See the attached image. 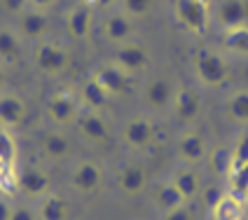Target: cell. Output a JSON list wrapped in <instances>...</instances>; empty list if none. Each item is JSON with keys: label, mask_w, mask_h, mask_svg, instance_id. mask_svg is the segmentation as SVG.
Returning <instances> with one entry per match:
<instances>
[{"label": "cell", "mask_w": 248, "mask_h": 220, "mask_svg": "<svg viewBox=\"0 0 248 220\" xmlns=\"http://www.w3.org/2000/svg\"><path fill=\"white\" fill-rule=\"evenodd\" d=\"M192 70L204 87H222L230 80V61L216 47H199L192 56Z\"/></svg>", "instance_id": "obj_1"}, {"label": "cell", "mask_w": 248, "mask_h": 220, "mask_svg": "<svg viewBox=\"0 0 248 220\" xmlns=\"http://www.w3.org/2000/svg\"><path fill=\"white\" fill-rule=\"evenodd\" d=\"M173 16L185 31L204 35L213 21L211 0H173Z\"/></svg>", "instance_id": "obj_2"}, {"label": "cell", "mask_w": 248, "mask_h": 220, "mask_svg": "<svg viewBox=\"0 0 248 220\" xmlns=\"http://www.w3.org/2000/svg\"><path fill=\"white\" fill-rule=\"evenodd\" d=\"M33 63L45 75H61L70 68V52L59 42L42 40L33 49Z\"/></svg>", "instance_id": "obj_3"}, {"label": "cell", "mask_w": 248, "mask_h": 220, "mask_svg": "<svg viewBox=\"0 0 248 220\" xmlns=\"http://www.w3.org/2000/svg\"><path fill=\"white\" fill-rule=\"evenodd\" d=\"M92 78L106 89V94L110 98L124 96V94L134 92V75H129L126 70H122L115 61L98 63L96 68L92 70Z\"/></svg>", "instance_id": "obj_4"}, {"label": "cell", "mask_w": 248, "mask_h": 220, "mask_svg": "<svg viewBox=\"0 0 248 220\" xmlns=\"http://www.w3.org/2000/svg\"><path fill=\"white\" fill-rule=\"evenodd\" d=\"M45 108H47V115H49V120L56 124V126H68V124H75L78 122V117H80V103H78V98L73 94V89H59L54 92L52 96L47 98V103H45Z\"/></svg>", "instance_id": "obj_5"}, {"label": "cell", "mask_w": 248, "mask_h": 220, "mask_svg": "<svg viewBox=\"0 0 248 220\" xmlns=\"http://www.w3.org/2000/svg\"><path fill=\"white\" fill-rule=\"evenodd\" d=\"M112 61H115L122 70H126L129 75H138V73H145V70L150 68L152 54H150V49H148L145 45L131 40V42L120 45V47H115Z\"/></svg>", "instance_id": "obj_6"}, {"label": "cell", "mask_w": 248, "mask_h": 220, "mask_svg": "<svg viewBox=\"0 0 248 220\" xmlns=\"http://www.w3.org/2000/svg\"><path fill=\"white\" fill-rule=\"evenodd\" d=\"M78 134L87 141V143H94V145H103V143H108L110 141V122L101 115V112H94V110H84L80 112V117H78Z\"/></svg>", "instance_id": "obj_7"}, {"label": "cell", "mask_w": 248, "mask_h": 220, "mask_svg": "<svg viewBox=\"0 0 248 220\" xmlns=\"http://www.w3.org/2000/svg\"><path fill=\"white\" fill-rule=\"evenodd\" d=\"M208 150H211V145H208L206 136L202 134V131H183L176 141V155H178V159H183L185 164H199V162H204L208 157Z\"/></svg>", "instance_id": "obj_8"}, {"label": "cell", "mask_w": 248, "mask_h": 220, "mask_svg": "<svg viewBox=\"0 0 248 220\" xmlns=\"http://www.w3.org/2000/svg\"><path fill=\"white\" fill-rule=\"evenodd\" d=\"M171 110L176 115V120L183 124H190L199 117V110H202V96L194 87H187V84H180L176 87V94H173V101H171Z\"/></svg>", "instance_id": "obj_9"}, {"label": "cell", "mask_w": 248, "mask_h": 220, "mask_svg": "<svg viewBox=\"0 0 248 220\" xmlns=\"http://www.w3.org/2000/svg\"><path fill=\"white\" fill-rule=\"evenodd\" d=\"M101 183H103V171H101V166H98L96 162H92V159L78 162V164L73 166V171H70V188H73L75 192L92 194L101 188Z\"/></svg>", "instance_id": "obj_10"}, {"label": "cell", "mask_w": 248, "mask_h": 220, "mask_svg": "<svg viewBox=\"0 0 248 220\" xmlns=\"http://www.w3.org/2000/svg\"><path fill=\"white\" fill-rule=\"evenodd\" d=\"M92 21H94V7L80 0L66 12V33L73 40H87L92 33Z\"/></svg>", "instance_id": "obj_11"}, {"label": "cell", "mask_w": 248, "mask_h": 220, "mask_svg": "<svg viewBox=\"0 0 248 220\" xmlns=\"http://www.w3.org/2000/svg\"><path fill=\"white\" fill-rule=\"evenodd\" d=\"M49 188H52V178L42 166L28 164L19 169V192L33 197V199H38V197L42 199L45 194H49Z\"/></svg>", "instance_id": "obj_12"}, {"label": "cell", "mask_w": 248, "mask_h": 220, "mask_svg": "<svg viewBox=\"0 0 248 220\" xmlns=\"http://www.w3.org/2000/svg\"><path fill=\"white\" fill-rule=\"evenodd\" d=\"M101 33H103V38L110 42V45L120 47L124 42L134 40L136 26H134V19L131 16H126L124 12H115L110 16H106V21L101 26Z\"/></svg>", "instance_id": "obj_13"}, {"label": "cell", "mask_w": 248, "mask_h": 220, "mask_svg": "<svg viewBox=\"0 0 248 220\" xmlns=\"http://www.w3.org/2000/svg\"><path fill=\"white\" fill-rule=\"evenodd\" d=\"M28 115L24 98L14 92H0V126L2 129H16L21 126Z\"/></svg>", "instance_id": "obj_14"}, {"label": "cell", "mask_w": 248, "mask_h": 220, "mask_svg": "<svg viewBox=\"0 0 248 220\" xmlns=\"http://www.w3.org/2000/svg\"><path fill=\"white\" fill-rule=\"evenodd\" d=\"M122 138L124 143L134 150H145L150 148L152 138H155V124L148 120V117H131L129 122L124 124L122 129Z\"/></svg>", "instance_id": "obj_15"}, {"label": "cell", "mask_w": 248, "mask_h": 220, "mask_svg": "<svg viewBox=\"0 0 248 220\" xmlns=\"http://www.w3.org/2000/svg\"><path fill=\"white\" fill-rule=\"evenodd\" d=\"M173 94H176V84L171 82L169 78H164V75L152 78L150 82L143 87V98H145L148 108H152V110L171 108Z\"/></svg>", "instance_id": "obj_16"}, {"label": "cell", "mask_w": 248, "mask_h": 220, "mask_svg": "<svg viewBox=\"0 0 248 220\" xmlns=\"http://www.w3.org/2000/svg\"><path fill=\"white\" fill-rule=\"evenodd\" d=\"M216 21L222 31L248 24V2L246 0H220L216 7Z\"/></svg>", "instance_id": "obj_17"}, {"label": "cell", "mask_w": 248, "mask_h": 220, "mask_svg": "<svg viewBox=\"0 0 248 220\" xmlns=\"http://www.w3.org/2000/svg\"><path fill=\"white\" fill-rule=\"evenodd\" d=\"M49 31V19L42 10L31 7L24 14H19V24H16V33L24 40H42Z\"/></svg>", "instance_id": "obj_18"}, {"label": "cell", "mask_w": 248, "mask_h": 220, "mask_svg": "<svg viewBox=\"0 0 248 220\" xmlns=\"http://www.w3.org/2000/svg\"><path fill=\"white\" fill-rule=\"evenodd\" d=\"M148 185V171L138 162H129L117 171V190L122 194H138Z\"/></svg>", "instance_id": "obj_19"}, {"label": "cell", "mask_w": 248, "mask_h": 220, "mask_svg": "<svg viewBox=\"0 0 248 220\" xmlns=\"http://www.w3.org/2000/svg\"><path fill=\"white\" fill-rule=\"evenodd\" d=\"M24 38L10 26H0V63L2 66H16L24 52Z\"/></svg>", "instance_id": "obj_20"}, {"label": "cell", "mask_w": 248, "mask_h": 220, "mask_svg": "<svg viewBox=\"0 0 248 220\" xmlns=\"http://www.w3.org/2000/svg\"><path fill=\"white\" fill-rule=\"evenodd\" d=\"M220 49L225 54L236 56V59H248V24L222 31Z\"/></svg>", "instance_id": "obj_21"}, {"label": "cell", "mask_w": 248, "mask_h": 220, "mask_svg": "<svg viewBox=\"0 0 248 220\" xmlns=\"http://www.w3.org/2000/svg\"><path fill=\"white\" fill-rule=\"evenodd\" d=\"M152 202H155V206H157L159 213H169V211H173V208L187 204V199L180 194V190L173 185V180L159 183V185L155 188V192H152Z\"/></svg>", "instance_id": "obj_22"}, {"label": "cell", "mask_w": 248, "mask_h": 220, "mask_svg": "<svg viewBox=\"0 0 248 220\" xmlns=\"http://www.w3.org/2000/svg\"><path fill=\"white\" fill-rule=\"evenodd\" d=\"M211 220H244V199L232 192L220 194L211 206Z\"/></svg>", "instance_id": "obj_23"}, {"label": "cell", "mask_w": 248, "mask_h": 220, "mask_svg": "<svg viewBox=\"0 0 248 220\" xmlns=\"http://www.w3.org/2000/svg\"><path fill=\"white\" fill-rule=\"evenodd\" d=\"M70 150V141L61 129H49L40 136V152L47 159H63Z\"/></svg>", "instance_id": "obj_24"}, {"label": "cell", "mask_w": 248, "mask_h": 220, "mask_svg": "<svg viewBox=\"0 0 248 220\" xmlns=\"http://www.w3.org/2000/svg\"><path fill=\"white\" fill-rule=\"evenodd\" d=\"M80 101H82L84 110H94V112H101L110 103V96L106 94V89L89 75L82 84H80Z\"/></svg>", "instance_id": "obj_25"}, {"label": "cell", "mask_w": 248, "mask_h": 220, "mask_svg": "<svg viewBox=\"0 0 248 220\" xmlns=\"http://www.w3.org/2000/svg\"><path fill=\"white\" fill-rule=\"evenodd\" d=\"M70 218V206L66 197L61 194H45L38 206V220H68Z\"/></svg>", "instance_id": "obj_26"}, {"label": "cell", "mask_w": 248, "mask_h": 220, "mask_svg": "<svg viewBox=\"0 0 248 220\" xmlns=\"http://www.w3.org/2000/svg\"><path fill=\"white\" fill-rule=\"evenodd\" d=\"M225 112L234 124H248V89H236L225 101Z\"/></svg>", "instance_id": "obj_27"}, {"label": "cell", "mask_w": 248, "mask_h": 220, "mask_svg": "<svg viewBox=\"0 0 248 220\" xmlns=\"http://www.w3.org/2000/svg\"><path fill=\"white\" fill-rule=\"evenodd\" d=\"M171 180H173V185L180 190V194L190 202L192 197H197L199 194V188H202V180H199V173L194 171V169H190V166H183V169H178L173 176H171Z\"/></svg>", "instance_id": "obj_28"}, {"label": "cell", "mask_w": 248, "mask_h": 220, "mask_svg": "<svg viewBox=\"0 0 248 220\" xmlns=\"http://www.w3.org/2000/svg\"><path fill=\"white\" fill-rule=\"evenodd\" d=\"M208 162H211V171L218 176H230L232 171V148L230 145H216L208 150Z\"/></svg>", "instance_id": "obj_29"}, {"label": "cell", "mask_w": 248, "mask_h": 220, "mask_svg": "<svg viewBox=\"0 0 248 220\" xmlns=\"http://www.w3.org/2000/svg\"><path fill=\"white\" fill-rule=\"evenodd\" d=\"M16 138L10 129L0 126V166H14L16 164Z\"/></svg>", "instance_id": "obj_30"}, {"label": "cell", "mask_w": 248, "mask_h": 220, "mask_svg": "<svg viewBox=\"0 0 248 220\" xmlns=\"http://www.w3.org/2000/svg\"><path fill=\"white\" fill-rule=\"evenodd\" d=\"M19 192V169L14 166H0V197H14Z\"/></svg>", "instance_id": "obj_31"}, {"label": "cell", "mask_w": 248, "mask_h": 220, "mask_svg": "<svg viewBox=\"0 0 248 220\" xmlns=\"http://www.w3.org/2000/svg\"><path fill=\"white\" fill-rule=\"evenodd\" d=\"M152 5H155V0H120V7H122L120 12H124L131 19H143L150 14Z\"/></svg>", "instance_id": "obj_32"}, {"label": "cell", "mask_w": 248, "mask_h": 220, "mask_svg": "<svg viewBox=\"0 0 248 220\" xmlns=\"http://www.w3.org/2000/svg\"><path fill=\"white\" fill-rule=\"evenodd\" d=\"M244 164H248V131H244L232 145V171L230 173L239 171Z\"/></svg>", "instance_id": "obj_33"}, {"label": "cell", "mask_w": 248, "mask_h": 220, "mask_svg": "<svg viewBox=\"0 0 248 220\" xmlns=\"http://www.w3.org/2000/svg\"><path fill=\"white\" fill-rule=\"evenodd\" d=\"M162 220H194V213L187 204H183V206L173 208L169 213H162Z\"/></svg>", "instance_id": "obj_34"}, {"label": "cell", "mask_w": 248, "mask_h": 220, "mask_svg": "<svg viewBox=\"0 0 248 220\" xmlns=\"http://www.w3.org/2000/svg\"><path fill=\"white\" fill-rule=\"evenodd\" d=\"M0 7L7 14H24L28 10V0H0Z\"/></svg>", "instance_id": "obj_35"}, {"label": "cell", "mask_w": 248, "mask_h": 220, "mask_svg": "<svg viewBox=\"0 0 248 220\" xmlns=\"http://www.w3.org/2000/svg\"><path fill=\"white\" fill-rule=\"evenodd\" d=\"M10 220H38V211H33L31 206H14Z\"/></svg>", "instance_id": "obj_36"}, {"label": "cell", "mask_w": 248, "mask_h": 220, "mask_svg": "<svg viewBox=\"0 0 248 220\" xmlns=\"http://www.w3.org/2000/svg\"><path fill=\"white\" fill-rule=\"evenodd\" d=\"M56 2H59V0H28V5H31V7L42 10V12H45V10H52Z\"/></svg>", "instance_id": "obj_37"}, {"label": "cell", "mask_w": 248, "mask_h": 220, "mask_svg": "<svg viewBox=\"0 0 248 220\" xmlns=\"http://www.w3.org/2000/svg\"><path fill=\"white\" fill-rule=\"evenodd\" d=\"M10 213H12V206L5 197H0V220H10Z\"/></svg>", "instance_id": "obj_38"}, {"label": "cell", "mask_w": 248, "mask_h": 220, "mask_svg": "<svg viewBox=\"0 0 248 220\" xmlns=\"http://www.w3.org/2000/svg\"><path fill=\"white\" fill-rule=\"evenodd\" d=\"M5 84H7V75H5V66L0 63V92L5 89Z\"/></svg>", "instance_id": "obj_39"}, {"label": "cell", "mask_w": 248, "mask_h": 220, "mask_svg": "<svg viewBox=\"0 0 248 220\" xmlns=\"http://www.w3.org/2000/svg\"><path fill=\"white\" fill-rule=\"evenodd\" d=\"M98 7H110V5H115V2H120V0H94Z\"/></svg>", "instance_id": "obj_40"}, {"label": "cell", "mask_w": 248, "mask_h": 220, "mask_svg": "<svg viewBox=\"0 0 248 220\" xmlns=\"http://www.w3.org/2000/svg\"><path fill=\"white\" fill-rule=\"evenodd\" d=\"M244 220H248V194H246V199H244Z\"/></svg>", "instance_id": "obj_41"}]
</instances>
